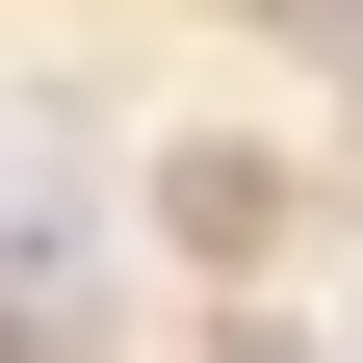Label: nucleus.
Masks as SVG:
<instances>
[{
  "mask_svg": "<svg viewBox=\"0 0 363 363\" xmlns=\"http://www.w3.org/2000/svg\"><path fill=\"white\" fill-rule=\"evenodd\" d=\"M234 363H337V337H234Z\"/></svg>",
  "mask_w": 363,
  "mask_h": 363,
  "instance_id": "1",
  "label": "nucleus"
}]
</instances>
